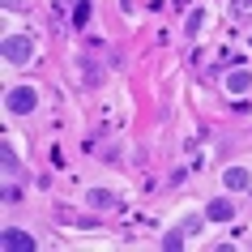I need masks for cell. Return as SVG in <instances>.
<instances>
[{
  "mask_svg": "<svg viewBox=\"0 0 252 252\" xmlns=\"http://www.w3.org/2000/svg\"><path fill=\"white\" fill-rule=\"evenodd\" d=\"M4 107H9L13 116H30V111L39 107V94L30 90V86H17V90H9V98H4Z\"/></svg>",
  "mask_w": 252,
  "mask_h": 252,
  "instance_id": "6da1fadb",
  "label": "cell"
},
{
  "mask_svg": "<svg viewBox=\"0 0 252 252\" xmlns=\"http://www.w3.org/2000/svg\"><path fill=\"white\" fill-rule=\"evenodd\" d=\"M30 52H34V43L22 39V34L4 39V60H9V64H22V60H30Z\"/></svg>",
  "mask_w": 252,
  "mask_h": 252,
  "instance_id": "7a4b0ae2",
  "label": "cell"
},
{
  "mask_svg": "<svg viewBox=\"0 0 252 252\" xmlns=\"http://www.w3.org/2000/svg\"><path fill=\"white\" fill-rule=\"evenodd\" d=\"M205 218H210V222H231V218H235V210H231V201H226V197H218V201H210V205H205Z\"/></svg>",
  "mask_w": 252,
  "mask_h": 252,
  "instance_id": "3957f363",
  "label": "cell"
},
{
  "mask_svg": "<svg viewBox=\"0 0 252 252\" xmlns=\"http://www.w3.org/2000/svg\"><path fill=\"white\" fill-rule=\"evenodd\" d=\"M4 248H13V252H34V235H26V231H4Z\"/></svg>",
  "mask_w": 252,
  "mask_h": 252,
  "instance_id": "277c9868",
  "label": "cell"
},
{
  "mask_svg": "<svg viewBox=\"0 0 252 252\" xmlns=\"http://www.w3.org/2000/svg\"><path fill=\"white\" fill-rule=\"evenodd\" d=\"M248 86H252V73H244V68L226 77V90H231V94H244V90H248Z\"/></svg>",
  "mask_w": 252,
  "mask_h": 252,
  "instance_id": "5b68a950",
  "label": "cell"
},
{
  "mask_svg": "<svg viewBox=\"0 0 252 252\" xmlns=\"http://www.w3.org/2000/svg\"><path fill=\"white\" fill-rule=\"evenodd\" d=\"M222 184L226 188H248V171H244V167H231V171L222 175Z\"/></svg>",
  "mask_w": 252,
  "mask_h": 252,
  "instance_id": "8992f818",
  "label": "cell"
},
{
  "mask_svg": "<svg viewBox=\"0 0 252 252\" xmlns=\"http://www.w3.org/2000/svg\"><path fill=\"white\" fill-rule=\"evenodd\" d=\"M162 244H167V248H180V244H184V226H180V231H171V235H167V239H162Z\"/></svg>",
  "mask_w": 252,
  "mask_h": 252,
  "instance_id": "52a82bcc",
  "label": "cell"
},
{
  "mask_svg": "<svg viewBox=\"0 0 252 252\" xmlns=\"http://www.w3.org/2000/svg\"><path fill=\"white\" fill-rule=\"evenodd\" d=\"M90 205H98V210H103V205H111V192H90Z\"/></svg>",
  "mask_w": 252,
  "mask_h": 252,
  "instance_id": "ba28073f",
  "label": "cell"
}]
</instances>
